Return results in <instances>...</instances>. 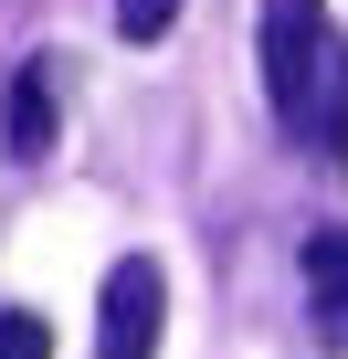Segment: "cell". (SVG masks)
<instances>
[{
	"label": "cell",
	"instance_id": "obj_1",
	"mask_svg": "<svg viewBox=\"0 0 348 359\" xmlns=\"http://www.w3.org/2000/svg\"><path fill=\"white\" fill-rule=\"evenodd\" d=\"M264 106L295 148H348V43L327 0H264Z\"/></svg>",
	"mask_w": 348,
	"mask_h": 359
},
{
	"label": "cell",
	"instance_id": "obj_2",
	"mask_svg": "<svg viewBox=\"0 0 348 359\" xmlns=\"http://www.w3.org/2000/svg\"><path fill=\"white\" fill-rule=\"evenodd\" d=\"M158 338H169V275L148 254H116L95 296V359H158Z\"/></svg>",
	"mask_w": 348,
	"mask_h": 359
},
{
	"label": "cell",
	"instance_id": "obj_3",
	"mask_svg": "<svg viewBox=\"0 0 348 359\" xmlns=\"http://www.w3.org/2000/svg\"><path fill=\"white\" fill-rule=\"evenodd\" d=\"M295 264H306V317H316V348H348V222H316Z\"/></svg>",
	"mask_w": 348,
	"mask_h": 359
},
{
	"label": "cell",
	"instance_id": "obj_4",
	"mask_svg": "<svg viewBox=\"0 0 348 359\" xmlns=\"http://www.w3.org/2000/svg\"><path fill=\"white\" fill-rule=\"evenodd\" d=\"M53 127H64V116H53V53H32V64L11 74V95H0V148L32 169V158H53Z\"/></svg>",
	"mask_w": 348,
	"mask_h": 359
},
{
	"label": "cell",
	"instance_id": "obj_5",
	"mask_svg": "<svg viewBox=\"0 0 348 359\" xmlns=\"http://www.w3.org/2000/svg\"><path fill=\"white\" fill-rule=\"evenodd\" d=\"M0 359H53V327L32 306H0Z\"/></svg>",
	"mask_w": 348,
	"mask_h": 359
},
{
	"label": "cell",
	"instance_id": "obj_6",
	"mask_svg": "<svg viewBox=\"0 0 348 359\" xmlns=\"http://www.w3.org/2000/svg\"><path fill=\"white\" fill-rule=\"evenodd\" d=\"M169 22H180V0H116V32L127 43H158Z\"/></svg>",
	"mask_w": 348,
	"mask_h": 359
}]
</instances>
